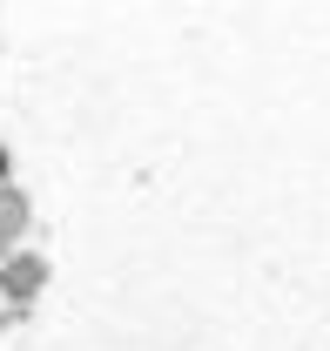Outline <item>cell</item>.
I'll list each match as a JSON object with an SVG mask.
<instances>
[{"mask_svg":"<svg viewBox=\"0 0 330 351\" xmlns=\"http://www.w3.org/2000/svg\"><path fill=\"white\" fill-rule=\"evenodd\" d=\"M21 223H27V203H21V189H0V243H7V237H21Z\"/></svg>","mask_w":330,"mask_h":351,"instance_id":"cell-2","label":"cell"},{"mask_svg":"<svg viewBox=\"0 0 330 351\" xmlns=\"http://www.w3.org/2000/svg\"><path fill=\"white\" fill-rule=\"evenodd\" d=\"M14 298H27V291H41V257H14L7 263V277H0Z\"/></svg>","mask_w":330,"mask_h":351,"instance_id":"cell-1","label":"cell"}]
</instances>
